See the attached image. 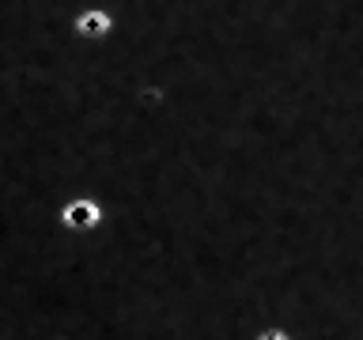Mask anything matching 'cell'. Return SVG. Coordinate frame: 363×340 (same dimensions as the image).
Listing matches in <instances>:
<instances>
[{
  "mask_svg": "<svg viewBox=\"0 0 363 340\" xmlns=\"http://www.w3.org/2000/svg\"><path fill=\"white\" fill-rule=\"evenodd\" d=\"M257 340H291V333H288V329H265Z\"/></svg>",
  "mask_w": 363,
  "mask_h": 340,
  "instance_id": "3957f363",
  "label": "cell"
},
{
  "mask_svg": "<svg viewBox=\"0 0 363 340\" xmlns=\"http://www.w3.org/2000/svg\"><path fill=\"white\" fill-rule=\"evenodd\" d=\"M99 215H102V208L91 197H76L61 208V220H65V227H72V231H91V227L99 223Z\"/></svg>",
  "mask_w": 363,
  "mask_h": 340,
  "instance_id": "6da1fadb",
  "label": "cell"
},
{
  "mask_svg": "<svg viewBox=\"0 0 363 340\" xmlns=\"http://www.w3.org/2000/svg\"><path fill=\"white\" fill-rule=\"evenodd\" d=\"M72 27H76L79 38H106L110 27H113V16L106 8H87V11H79V16H76Z\"/></svg>",
  "mask_w": 363,
  "mask_h": 340,
  "instance_id": "7a4b0ae2",
  "label": "cell"
}]
</instances>
